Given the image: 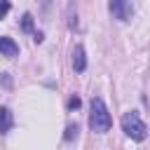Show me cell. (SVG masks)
<instances>
[{
	"instance_id": "obj_1",
	"label": "cell",
	"mask_w": 150,
	"mask_h": 150,
	"mask_svg": "<svg viewBox=\"0 0 150 150\" xmlns=\"http://www.w3.org/2000/svg\"><path fill=\"white\" fill-rule=\"evenodd\" d=\"M110 124H112V120H110V112H108L105 103L101 98H91V112H89V127H91V131L103 134V131L110 129Z\"/></svg>"
},
{
	"instance_id": "obj_2",
	"label": "cell",
	"mask_w": 150,
	"mask_h": 150,
	"mask_svg": "<svg viewBox=\"0 0 150 150\" xmlns=\"http://www.w3.org/2000/svg\"><path fill=\"white\" fill-rule=\"evenodd\" d=\"M122 129H124V134L129 136V138H134V141H143L145 136H148V127H145V122L141 120V115L138 112H124V117H122Z\"/></svg>"
},
{
	"instance_id": "obj_3",
	"label": "cell",
	"mask_w": 150,
	"mask_h": 150,
	"mask_svg": "<svg viewBox=\"0 0 150 150\" xmlns=\"http://www.w3.org/2000/svg\"><path fill=\"white\" fill-rule=\"evenodd\" d=\"M110 12L120 21H129L134 16V5L131 0H110Z\"/></svg>"
},
{
	"instance_id": "obj_4",
	"label": "cell",
	"mask_w": 150,
	"mask_h": 150,
	"mask_svg": "<svg viewBox=\"0 0 150 150\" xmlns=\"http://www.w3.org/2000/svg\"><path fill=\"white\" fill-rule=\"evenodd\" d=\"M0 54H5L7 59H14V56H19V45L12 40V38H0Z\"/></svg>"
},
{
	"instance_id": "obj_5",
	"label": "cell",
	"mask_w": 150,
	"mask_h": 150,
	"mask_svg": "<svg viewBox=\"0 0 150 150\" xmlns=\"http://www.w3.org/2000/svg\"><path fill=\"white\" fill-rule=\"evenodd\" d=\"M73 68H75V73H82L84 68H87V59H84V49L77 45L75 49H73Z\"/></svg>"
},
{
	"instance_id": "obj_6",
	"label": "cell",
	"mask_w": 150,
	"mask_h": 150,
	"mask_svg": "<svg viewBox=\"0 0 150 150\" xmlns=\"http://www.w3.org/2000/svg\"><path fill=\"white\" fill-rule=\"evenodd\" d=\"M12 124H14V120H12L9 108H0V134H7L12 129Z\"/></svg>"
},
{
	"instance_id": "obj_7",
	"label": "cell",
	"mask_w": 150,
	"mask_h": 150,
	"mask_svg": "<svg viewBox=\"0 0 150 150\" xmlns=\"http://www.w3.org/2000/svg\"><path fill=\"white\" fill-rule=\"evenodd\" d=\"M21 28H23L26 33L33 30V16H30V14H23V19H21Z\"/></svg>"
},
{
	"instance_id": "obj_8",
	"label": "cell",
	"mask_w": 150,
	"mask_h": 150,
	"mask_svg": "<svg viewBox=\"0 0 150 150\" xmlns=\"http://www.w3.org/2000/svg\"><path fill=\"white\" fill-rule=\"evenodd\" d=\"M77 124H68V129H66V141H73L75 136H77Z\"/></svg>"
},
{
	"instance_id": "obj_9",
	"label": "cell",
	"mask_w": 150,
	"mask_h": 150,
	"mask_svg": "<svg viewBox=\"0 0 150 150\" xmlns=\"http://www.w3.org/2000/svg\"><path fill=\"white\" fill-rule=\"evenodd\" d=\"M7 12H9V2H7V0H2V2H0V19H5V16H7Z\"/></svg>"
},
{
	"instance_id": "obj_10",
	"label": "cell",
	"mask_w": 150,
	"mask_h": 150,
	"mask_svg": "<svg viewBox=\"0 0 150 150\" xmlns=\"http://www.w3.org/2000/svg\"><path fill=\"white\" fill-rule=\"evenodd\" d=\"M68 108H80V98H77V96H73V98L68 101Z\"/></svg>"
}]
</instances>
